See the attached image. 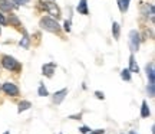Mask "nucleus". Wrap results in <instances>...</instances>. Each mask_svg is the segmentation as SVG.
<instances>
[{"mask_svg": "<svg viewBox=\"0 0 155 134\" xmlns=\"http://www.w3.org/2000/svg\"><path fill=\"white\" fill-rule=\"evenodd\" d=\"M40 26L46 30H49V32H59V25L56 20L53 19H50V17H43L42 20H40Z\"/></svg>", "mask_w": 155, "mask_h": 134, "instance_id": "f257e3e1", "label": "nucleus"}, {"mask_svg": "<svg viewBox=\"0 0 155 134\" xmlns=\"http://www.w3.org/2000/svg\"><path fill=\"white\" fill-rule=\"evenodd\" d=\"M2 64H3V67L6 69H9V71H15L19 68V64L15 58H12V56H3V59H2Z\"/></svg>", "mask_w": 155, "mask_h": 134, "instance_id": "f03ea898", "label": "nucleus"}, {"mask_svg": "<svg viewBox=\"0 0 155 134\" xmlns=\"http://www.w3.org/2000/svg\"><path fill=\"white\" fill-rule=\"evenodd\" d=\"M129 46H131V50L132 52H137L139 48V35L137 30H131L129 33Z\"/></svg>", "mask_w": 155, "mask_h": 134, "instance_id": "7ed1b4c3", "label": "nucleus"}, {"mask_svg": "<svg viewBox=\"0 0 155 134\" xmlns=\"http://www.w3.org/2000/svg\"><path fill=\"white\" fill-rule=\"evenodd\" d=\"M3 91H5L7 95H17L19 94V89H17V87L13 82H6L5 85H3Z\"/></svg>", "mask_w": 155, "mask_h": 134, "instance_id": "20e7f679", "label": "nucleus"}, {"mask_svg": "<svg viewBox=\"0 0 155 134\" xmlns=\"http://www.w3.org/2000/svg\"><path fill=\"white\" fill-rule=\"evenodd\" d=\"M55 67L56 64H53V62H50V64H45L43 65V75H46L48 78H50L52 75H53V71H55Z\"/></svg>", "mask_w": 155, "mask_h": 134, "instance_id": "39448f33", "label": "nucleus"}, {"mask_svg": "<svg viewBox=\"0 0 155 134\" xmlns=\"http://www.w3.org/2000/svg\"><path fill=\"white\" fill-rule=\"evenodd\" d=\"M68 94V89H61V91H58V92H55V98H53V101H55L56 104H61L62 101H63V98L66 97Z\"/></svg>", "mask_w": 155, "mask_h": 134, "instance_id": "423d86ee", "label": "nucleus"}, {"mask_svg": "<svg viewBox=\"0 0 155 134\" xmlns=\"http://www.w3.org/2000/svg\"><path fill=\"white\" fill-rule=\"evenodd\" d=\"M13 7H15V5L12 3L10 0H0V9H2V10L9 12V10H12Z\"/></svg>", "mask_w": 155, "mask_h": 134, "instance_id": "0eeeda50", "label": "nucleus"}, {"mask_svg": "<svg viewBox=\"0 0 155 134\" xmlns=\"http://www.w3.org/2000/svg\"><path fill=\"white\" fill-rule=\"evenodd\" d=\"M45 7H46L53 16L59 17V9L56 7V5H53V3H45Z\"/></svg>", "mask_w": 155, "mask_h": 134, "instance_id": "6e6552de", "label": "nucleus"}, {"mask_svg": "<svg viewBox=\"0 0 155 134\" xmlns=\"http://www.w3.org/2000/svg\"><path fill=\"white\" fill-rule=\"evenodd\" d=\"M147 75L150 78V84H154V65L152 64L147 65Z\"/></svg>", "mask_w": 155, "mask_h": 134, "instance_id": "1a4fd4ad", "label": "nucleus"}, {"mask_svg": "<svg viewBox=\"0 0 155 134\" xmlns=\"http://www.w3.org/2000/svg\"><path fill=\"white\" fill-rule=\"evenodd\" d=\"M78 12L82 15H88V6H86V0H81V3L78 6Z\"/></svg>", "mask_w": 155, "mask_h": 134, "instance_id": "9d476101", "label": "nucleus"}, {"mask_svg": "<svg viewBox=\"0 0 155 134\" xmlns=\"http://www.w3.org/2000/svg\"><path fill=\"white\" fill-rule=\"evenodd\" d=\"M129 72H138L139 71V68H138V65H137V62H135V58H134V55L129 58Z\"/></svg>", "mask_w": 155, "mask_h": 134, "instance_id": "9b49d317", "label": "nucleus"}, {"mask_svg": "<svg viewBox=\"0 0 155 134\" xmlns=\"http://www.w3.org/2000/svg\"><path fill=\"white\" fill-rule=\"evenodd\" d=\"M141 115L144 118H147L150 115V108H148V104H147V101L142 102V110H141Z\"/></svg>", "mask_w": 155, "mask_h": 134, "instance_id": "f8f14e48", "label": "nucleus"}, {"mask_svg": "<svg viewBox=\"0 0 155 134\" xmlns=\"http://www.w3.org/2000/svg\"><path fill=\"white\" fill-rule=\"evenodd\" d=\"M30 107H32V104H30L29 101H22V102L19 104V112L26 111V110H29Z\"/></svg>", "mask_w": 155, "mask_h": 134, "instance_id": "ddd939ff", "label": "nucleus"}, {"mask_svg": "<svg viewBox=\"0 0 155 134\" xmlns=\"http://www.w3.org/2000/svg\"><path fill=\"white\" fill-rule=\"evenodd\" d=\"M118 5H119L121 12H127L128 6H129V0H118Z\"/></svg>", "mask_w": 155, "mask_h": 134, "instance_id": "4468645a", "label": "nucleus"}, {"mask_svg": "<svg viewBox=\"0 0 155 134\" xmlns=\"http://www.w3.org/2000/svg\"><path fill=\"white\" fill-rule=\"evenodd\" d=\"M121 78L124 81H129L131 79V72H129V69H124L121 72Z\"/></svg>", "mask_w": 155, "mask_h": 134, "instance_id": "2eb2a0df", "label": "nucleus"}, {"mask_svg": "<svg viewBox=\"0 0 155 134\" xmlns=\"http://www.w3.org/2000/svg\"><path fill=\"white\" fill-rule=\"evenodd\" d=\"M112 32H114L115 39H118V38H119V25H118V23H114V25H112Z\"/></svg>", "mask_w": 155, "mask_h": 134, "instance_id": "dca6fc26", "label": "nucleus"}, {"mask_svg": "<svg viewBox=\"0 0 155 134\" xmlns=\"http://www.w3.org/2000/svg\"><path fill=\"white\" fill-rule=\"evenodd\" d=\"M20 46H23V48H28L29 46V36H28V33L23 35V39L20 40Z\"/></svg>", "mask_w": 155, "mask_h": 134, "instance_id": "f3484780", "label": "nucleus"}, {"mask_svg": "<svg viewBox=\"0 0 155 134\" xmlns=\"http://www.w3.org/2000/svg\"><path fill=\"white\" fill-rule=\"evenodd\" d=\"M39 95H40V97L48 95V89L45 88V85H40V87H39Z\"/></svg>", "mask_w": 155, "mask_h": 134, "instance_id": "a211bd4d", "label": "nucleus"}, {"mask_svg": "<svg viewBox=\"0 0 155 134\" xmlns=\"http://www.w3.org/2000/svg\"><path fill=\"white\" fill-rule=\"evenodd\" d=\"M148 94H150V97H154V84H150L148 85Z\"/></svg>", "mask_w": 155, "mask_h": 134, "instance_id": "6ab92c4d", "label": "nucleus"}, {"mask_svg": "<svg viewBox=\"0 0 155 134\" xmlns=\"http://www.w3.org/2000/svg\"><path fill=\"white\" fill-rule=\"evenodd\" d=\"M10 22H12V23H15L16 26H19V25H20V23H19V20H17V17L15 16V15H12V16H10Z\"/></svg>", "mask_w": 155, "mask_h": 134, "instance_id": "aec40b11", "label": "nucleus"}, {"mask_svg": "<svg viewBox=\"0 0 155 134\" xmlns=\"http://www.w3.org/2000/svg\"><path fill=\"white\" fill-rule=\"evenodd\" d=\"M0 25H7V19L2 13H0Z\"/></svg>", "mask_w": 155, "mask_h": 134, "instance_id": "412c9836", "label": "nucleus"}, {"mask_svg": "<svg viewBox=\"0 0 155 134\" xmlns=\"http://www.w3.org/2000/svg\"><path fill=\"white\" fill-rule=\"evenodd\" d=\"M95 95H96L99 100H104V98H105V97H104V92H99V91H96V92H95Z\"/></svg>", "mask_w": 155, "mask_h": 134, "instance_id": "4be33fe9", "label": "nucleus"}, {"mask_svg": "<svg viewBox=\"0 0 155 134\" xmlns=\"http://www.w3.org/2000/svg\"><path fill=\"white\" fill-rule=\"evenodd\" d=\"M91 130L88 129V127H81V133H83V134H88Z\"/></svg>", "mask_w": 155, "mask_h": 134, "instance_id": "5701e85b", "label": "nucleus"}, {"mask_svg": "<svg viewBox=\"0 0 155 134\" xmlns=\"http://www.w3.org/2000/svg\"><path fill=\"white\" fill-rule=\"evenodd\" d=\"M15 2H16L17 5H26V3H28L29 0H15Z\"/></svg>", "mask_w": 155, "mask_h": 134, "instance_id": "b1692460", "label": "nucleus"}, {"mask_svg": "<svg viewBox=\"0 0 155 134\" xmlns=\"http://www.w3.org/2000/svg\"><path fill=\"white\" fill-rule=\"evenodd\" d=\"M65 30H66V32H69V30H71V23H69V22H65Z\"/></svg>", "mask_w": 155, "mask_h": 134, "instance_id": "393cba45", "label": "nucleus"}, {"mask_svg": "<svg viewBox=\"0 0 155 134\" xmlns=\"http://www.w3.org/2000/svg\"><path fill=\"white\" fill-rule=\"evenodd\" d=\"M91 134H104V130H96V131H94V133Z\"/></svg>", "mask_w": 155, "mask_h": 134, "instance_id": "a878e982", "label": "nucleus"}, {"mask_svg": "<svg viewBox=\"0 0 155 134\" xmlns=\"http://www.w3.org/2000/svg\"><path fill=\"white\" fill-rule=\"evenodd\" d=\"M129 134H135V133H134V131H131V133H129Z\"/></svg>", "mask_w": 155, "mask_h": 134, "instance_id": "bb28decb", "label": "nucleus"}, {"mask_svg": "<svg viewBox=\"0 0 155 134\" xmlns=\"http://www.w3.org/2000/svg\"><path fill=\"white\" fill-rule=\"evenodd\" d=\"M0 33H2V29H0Z\"/></svg>", "mask_w": 155, "mask_h": 134, "instance_id": "cd10ccee", "label": "nucleus"}]
</instances>
